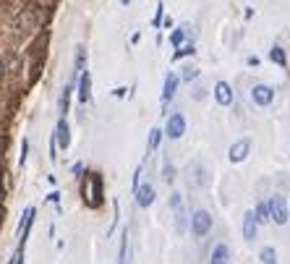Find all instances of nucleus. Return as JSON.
<instances>
[{"label":"nucleus","instance_id":"obj_1","mask_svg":"<svg viewBox=\"0 0 290 264\" xmlns=\"http://www.w3.org/2000/svg\"><path fill=\"white\" fill-rule=\"evenodd\" d=\"M42 21H44L42 11L37 6H29V8H24L16 16V29H19V32H34V29L42 26Z\"/></svg>","mask_w":290,"mask_h":264},{"label":"nucleus","instance_id":"obj_2","mask_svg":"<svg viewBox=\"0 0 290 264\" xmlns=\"http://www.w3.org/2000/svg\"><path fill=\"white\" fill-rule=\"evenodd\" d=\"M81 194H84V201L89 207H100L102 204V186H100V175L97 173H86L84 175V189H81Z\"/></svg>","mask_w":290,"mask_h":264},{"label":"nucleus","instance_id":"obj_3","mask_svg":"<svg viewBox=\"0 0 290 264\" xmlns=\"http://www.w3.org/2000/svg\"><path fill=\"white\" fill-rule=\"evenodd\" d=\"M209 230H212V214L204 212V209H196L191 214V233L196 238H202V236H207Z\"/></svg>","mask_w":290,"mask_h":264},{"label":"nucleus","instance_id":"obj_4","mask_svg":"<svg viewBox=\"0 0 290 264\" xmlns=\"http://www.w3.org/2000/svg\"><path fill=\"white\" fill-rule=\"evenodd\" d=\"M269 220L277 223V225L287 223V204H285L282 196H272V201H269Z\"/></svg>","mask_w":290,"mask_h":264},{"label":"nucleus","instance_id":"obj_5","mask_svg":"<svg viewBox=\"0 0 290 264\" xmlns=\"http://www.w3.org/2000/svg\"><path fill=\"white\" fill-rule=\"evenodd\" d=\"M165 134L170 136V139H180L183 134H186V118H183L180 113L170 115V120H167V128H165Z\"/></svg>","mask_w":290,"mask_h":264},{"label":"nucleus","instance_id":"obj_6","mask_svg":"<svg viewBox=\"0 0 290 264\" xmlns=\"http://www.w3.org/2000/svg\"><path fill=\"white\" fill-rule=\"evenodd\" d=\"M251 97H254V102H256L259 107H267V105L272 102V97H274V89L267 86V84H256V86L251 89Z\"/></svg>","mask_w":290,"mask_h":264},{"label":"nucleus","instance_id":"obj_7","mask_svg":"<svg viewBox=\"0 0 290 264\" xmlns=\"http://www.w3.org/2000/svg\"><path fill=\"white\" fill-rule=\"evenodd\" d=\"M249 149H251V142H249V139H240V142H235L230 147L227 157H230V162H243V160L249 157Z\"/></svg>","mask_w":290,"mask_h":264},{"label":"nucleus","instance_id":"obj_8","mask_svg":"<svg viewBox=\"0 0 290 264\" xmlns=\"http://www.w3.org/2000/svg\"><path fill=\"white\" fill-rule=\"evenodd\" d=\"M34 214H37L34 207H29V209L24 212V220H21V225H19V248H24V243H26V236H29V228H32Z\"/></svg>","mask_w":290,"mask_h":264},{"label":"nucleus","instance_id":"obj_9","mask_svg":"<svg viewBox=\"0 0 290 264\" xmlns=\"http://www.w3.org/2000/svg\"><path fill=\"white\" fill-rule=\"evenodd\" d=\"M133 194H136V204H139V207H149L152 201H155V186L141 183V186H139V189H136Z\"/></svg>","mask_w":290,"mask_h":264},{"label":"nucleus","instance_id":"obj_10","mask_svg":"<svg viewBox=\"0 0 290 264\" xmlns=\"http://www.w3.org/2000/svg\"><path fill=\"white\" fill-rule=\"evenodd\" d=\"M215 100H217L220 105H230V102H233V89H230V84H227V81H217V84H215Z\"/></svg>","mask_w":290,"mask_h":264},{"label":"nucleus","instance_id":"obj_11","mask_svg":"<svg viewBox=\"0 0 290 264\" xmlns=\"http://www.w3.org/2000/svg\"><path fill=\"white\" fill-rule=\"evenodd\" d=\"M256 228H259V223H256L254 212H246V214H243V238L254 241L256 238Z\"/></svg>","mask_w":290,"mask_h":264},{"label":"nucleus","instance_id":"obj_12","mask_svg":"<svg viewBox=\"0 0 290 264\" xmlns=\"http://www.w3.org/2000/svg\"><path fill=\"white\" fill-rule=\"evenodd\" d=\"M227 261H230V248H227L225 243H217L215 248H212L209 264H227Z\"/></svg>","mask_w":290,"mask_h":264},{"label":"nucleus","instance_id":"obj_13","mask_svg":"<svg viewBox=\"0 0 290 264\" xmlns=\"http://www.w3.org/2000/svg\"><path fill=\"white\" fill-rule=\"evenodd\" d=\"M55 136H58V144L60 147H68L71 144V128H68V123L63 118H60L58 126H55Z\"/></svg>","mask_w":290,"mask_h":264},{"label":"nucleus","instance_id":"obj_14","mask_svg":"<svg viewBox=\"0 0 290 264\" xmlns=\"http://www.w3.org/2000/svg\"><path fill=\"white\" fill-rule=\"evenodd\" d=\"M175 89H178V76L167 73V79H165V92H162V100H165V102H170V100L175 97Z\"/></svg>","mask_w":290,"mask_h":264},{"label":"nucleus","instance_id":"obj_15","mask_svg":"<svg viewBox=\"0 0 290 264\" xmlns=\"http://www.w3.org/2000/svg\"><path fill=\"white\" fill-rule=\"evenodd\" d=\"M89 86H91V76H89V71H81V79H79V100L81 102L89 100Z\"/></svg>","mask_w":290,"mask_h":264},{"label":"nucleus","instance_id":"obj_16","mask_svg":"<svg viewBox=\"0 0 290 264\" xmlns=\"http://www.w3.org/2000/svg\"><path fill=\"white\" fill-rule=\"evenodd\" d=\"M254 217H256V223H269V204L267 201H259L256 209H254Z\"/></svg>","mask_w":290,"mask_h":264},{"label":"nucleus","instance_id":"obj_17","mask_svg":"<svg viewBox=\"0 0 290 264\" xmlns=\"http://www.w3.org/2000/svg\"><path fill=\"white\" fill-rule=\"evenodd\" d=\"M162 134H165V131H160V128H152V131H149V144H147L149 154L160 147V142H162Z\"/></svg>","mask_w":290,"mask_h":264},{"label":"nucleus","instance_id":"obj_18","mask_svg":"<svg viewBox=\"0 0 290 264\" xmlns=\"http://www.w3.org/2000/svg\"><path fill=\"white\" fill-rule=\"evenodd\" d=\"M259 256H262V261H264V264H277V251H274L272 246H264Z\"/></svg>","mask_w":290,"mask_h":264},{"label":"nucleus","instance_id":"obj_19","mask_svg":"<svg viewBox=\"0 0 290 264\" xmlns=\"http://www.w3.org/2000/svg\"><path fill=\"white\" fill-rule=\"evenodd\" d=\"M68 100H71V86H66L63 92H60V102H58L60 113H68Z\"/></svg>","mask_w":290,"mask_h":264},{"label":"nucleus","instance_id":"obj_20","mask_svg":"<svg viewBox=\"0 0 290 264\" xmlns=\"http://www.w3.org/2000/svg\"><path fill=\"white\" fill-rule=\"evenodd\" d=\"M269 58H272L277 66H287V58H285V50H282V48H272Z\"/></svg>","mask_w":290,"mask_h":264},{"label":"nucleus","instance_id":"obj_21","mask_svg":"<svg viewBox=\"0 0 290 264\" xmlns=\"http://www.w3.org/2000/svg\"><path fill=\"white\" fill-rule=\"evenodd\" d=\"M84 63H86V48L79 45L76 48V71H84Z\"/></svg>","mask_w":290,"mask_h":264},{"label":"nucleus","instance_id":"obj_22","mask_svg":"<svg viewBox=\"0 0 290 264\" xmlns=\"http://www.w3.org/2000/svg\"><path fill=\"white\" fill-rule=\"evenodd\" d=\"M128 233H123V238H120V259H118V264H126L128 259Z\"/></svg>","mask_w":290,"mask_h":264},{"label":"nucleus","instance_id":"obj_23","mask_svg":"<svg viewBox=\"0 0 290 264\" xmlns=\"http://www.w3.org/2000/svg\"><path fill=\"white\" fill-rule=\"evenodd\" d=\"M170 42H173V48L178 50L180 45L186 42V32H183V29H175V32H173V37H170Z\"/></svg>","mask_w":290,"mask_h":264},{"label":"nucleus","instance_id":"obj_24","mask_svg":"<svg viewBox=\"0 0 290 264\" xmlns=\"http://www.w3.org/2000/svg\"><path fill=\"white\" fill-rule=\"evenodd\" d=\"M196 53V48H178L175 53H173V60H180V58H186V55H194Z\"/></svg>","mask_w":290,"mask_h":264},{"label":"nucleus","instance_id":"obj_25","mask_svg":"<svg viewBox=\"0 0 290 264\" xmlns=\"http://www.w3.org/2000/svg\"><path fill=\"white\" fill-rule=\"evenodd\" d=\"M199 76V68H186L183 71V81H191V79H196Z\"/></svg>","mask_w":290,"mask_h":264},{"label":"nucleus","instance_id":"obj_26","mask_svg":"<svg viewBox=\"0 0 290 264\" xmlns=\"http://www.w3.org/2000/svg\"><path fill=\"white\" fill-rule=\"evenodd\" d=\"M162 8H165V6L160 3V6H157V13H155V19H152V26H155V29H160V21H162Z\"/></svg>","mask_w":290,"mask_h":264},{"label":"nucleus","instance_id":"obj_27","mask_svg":"<svg viewBox=\"0 0 290 264\" xmlns=\"http://www.w3.org/2000/svg\"><path fill=\"white\" fill-rule=\"evenodd\" d=\"M21 251H24V248H19V251H16V256L11 259V264H21Z\"/></svg>","mask_w":290,"mask_h":264},{"label":"nucleus","instance_id":"obj_28","mask_svg":"<svg viewBox=\"0 0 290 264\" xmlns=\"http://www.w3.org/2000/svg\"><path fill=\"white\" fill-rule=\"evenodd\" d=\"M165 181H173V167H165Z\"/></svg>","mask_w":290,"mask_h":264},{"label":"nucleus","instance_id":"obj_29","mask_svg":"<svg viewBox=\"0 0 290 264\" xmlns=\"http://www.w3.org/2000/svg\"><path fill=\"white\" fill-rule=\"evenodd\" d=\"M47 201H55V204H58V201H60V194H58V191H55V194H50V196H47Z\"/></svg>","mask_w":290,"mask_h":264},{"label":"nucleus","instance_id":"obj_30","mask_svg":"<svg viewBox=\"0 0 290 264\" xmlns=\"http://www.w3.org/2000/svg\"><path fill=\"white\" fill-rule=\"evenodd\" d=\"M6 194V189H3V170H0V196Z\"/></svg>","mask_w":290,"mask_h":264},{"label":"nucleus","instance_id":"obj_31","mask_svg":"<svg viewBox=\"0 0 290 264\" xmlns=\"http://www.w3.org/2000/svg\"><path fill=\"white\" fill-rule=\"evenodd\" d=\"M0 79H3V60H0Z\"/></svg>","mask_w":290,"mask_h":264},{"label":"nucleus","instance_id":"obj_32","mask_svg":"<svg viewBox=\"0 0 290 264\" xmlns=\"http://www.w3.org/2000/svg\"><path fill=\"white\" fill-rule=\"evenodd\" d=\"M131 3V0H120V6H128Z\"/></svg>","mask_w":290,"mask_h":264},{"label":"nucleus","instance_id":"obj_33","mask_svg":"<svg viewBox=\"0 0 290 264\" xmlns=\"http://www.w3.org/2000/svg\"><path fill=\"white\" fill-rule=\"evenodd\" d=\"M0 220H3V207H0Z\"/></svg>","mask_w":290,"mask_h":264}]
</instances>
